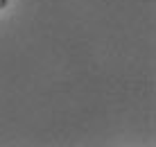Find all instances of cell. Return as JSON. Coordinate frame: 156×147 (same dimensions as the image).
<instances>
[{
  "instance_id": "6da1fadb",
  "label": "cell",
  "mask_w": 156,
  "mask_h": 147,
  "mask_svg": "<svg viewBox=\"0 0 156 147\" xmlns=\"http://www.w3.org/2000/svg\"><path fill=\"white\" fill-rule=\"evenodd\" d=\"M5 5H7V0H0V7H5Z\"/></svg>"
}]
</instances>
